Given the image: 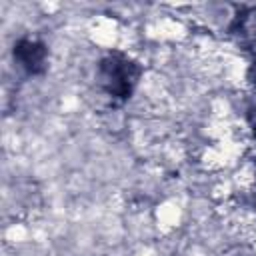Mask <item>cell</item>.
Segmentation results:
<instances>
[{"label": "cell", "instance_id": "6da1fadb", "mask_svg": "<svg viewBox=\"0 0 256 256\" xmlns=\"http://www.w3.org/2000/svg\"><path fill=\"white\" fill-rule=\"evenodd\" d=\"M16 54H18V58L22 60V64L28 66L30 70H36V68L42 64V60H44V50H42V46H38V44H34V42H22V44L18 46Z\"/></svg>", "mask_w": 256, "mask_h": 256}]
</instances>
